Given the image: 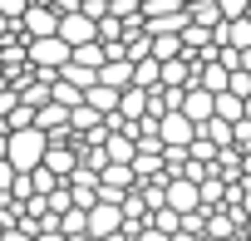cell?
Masks as SVG:
<instances>
[{
	"mask_svg": "<svg viewBox=\"0 0 251 241\" xmlns=\"http://www.w3.org/2000/svg\"><path fill=\"white\" fill-rule=\"evenodd\" d=\"M45 148H50V138L30 123V128H5V163L15 168V172H35L40 163H45Z\"/></svg>",
	"mask_w": 251,
	"mask_h": 241,
	"instance_id": "1",
	"label": "cell"
},
{
	"mask_svg": "<svg viewBox=\"0 0 251 241\" xmlns=\"http://www.w3.org/2000/svg\"><path fill=\"white\" fill-rule=\"evenodd\" d=\"M158 143L163 148H187L192 138H197V123H192V118L182 113V108H168V113H158Z\"/></svg>",
	"mask_w": 251,
	"mask_h": 241,
	"instance_id": "2",
	"label": "cell"
},
{
	"mask_svg": "<svg viewBox=\"0 0 251 241\" xmlns=\"http://www.w3.org/2000/svg\"><path fill=\"white\" fill-rule=\"evenodd\" d=\"M30 64L50 79V74H59L64 64H69V45L59 40V35H45V40H30Z\"/></svg>",
	"mask_w": 251,
	"mask_h": 241,
	"instance_id": "3",
	"label": "cell"
},
{
	"mask_svg": "<svg viewBox=\"0 0 251 241\" xmlns=\"http://www.w3.org/2000/svg\"><path fill=\"white\" fill-rule=\"evenodd\" d=\"M54 35L74 49V45L99 40V20H94V15H84V10H69V15H59V30H54Z\"/></svg>",
	"mask_w": 251,
	"mask_h": 241,
	"instance_id": "4",
	"label": "cell"
},
{
	"mask_svg": "<svg viewBox=\"0 0 251 241\" xmlns=\"http://www.w3.org/2000/svg\"><path fill=\"white\" fill-rule=\"evenodd\" d=\"M84 221H89V236H108L123 226V207L118 202H89L84 207Z\"/></svg>",
	"mask_w": 251,
	"mask_h": 241,
	"instance_id": "5",
	"label": "cell"
},
{
	"mask_svg": "<svg viewBox=\"0 0 251 241\" xmlns=\"http://www.w3.org/2000/svg\"><path fill=\"white\" fill-rule=\"evenodd\" d=\"M20 30H25L30 40H45V35L59 30V10H54V5H30V10L20 15Z\"/></svg>",
	"mask_w": 251,
	"mask_h": 241,
	"instance_id": "6",
	"label": "cell"
},
{
	"mask_svg": "<svg viewBox=\"0 0 251 241\" xmlns=\"http://www.w3.org/2000/svg\"><path fill=\"white\" fill-rule=\"evenodd\" d=\"M69 128L89 133L94 143H103V138H108V123H103V113H94L89 103H74V108H69Z\"/></svg>",
	"mask_w": 251,
	"mask_h": 241,
	"instance_id": "7",
	"label": "cell"
},
{
	"mask_svg": "<svg viewBox=\"0 0 251 241\" xmlns=\"http://www.w3.org/2000/svg\"><path fill=\"white\" fill-rule=\"evenodd\" d=\"M99 84H108V89H128V84H133V59L108 54V59L99 64Z\"/></svg>",
	"mask_w": 251,
	"mask_h": 241,
	"instance_id": "8",
	"label": "cell"
},
{
	"mask_svg": "<svg viewBox=\"0 0 251 241\" xmlns=\"http://www.w3.org/2000/svg\"><path fill=\"white\" fill-rule=\"evenodd\" d=\"M35 128H40L45 138H50V133H64V128H69V108H64V103H54V98H50V103H40V108H35Z\"/></svg>",
	"mask_w": 251,
	"mask_h": 241,
	"instance_id": "9",
	"label": "cell"
},
{
	"mask_svg": "<svg viewBox=\"0 0 251 241\" xmlns=\"http://www.w3.org/2000/svg\"><path fill=\"white\" fill-rule=\"evenodd\" d=\"M182 113L192 118V123H207V118H212V94L202 84H187L182 89Z\"/></svg>",
	"mask_w": 251,
	"mask_h": 241,
	"instance_id": "10",
	"label": "cell"
},
{
	"mask_svg": "<svg viewBox=\"0 0 251 241\" xmlns=\"http://www.w3.org/2000/svg\"><path fill=\"white\" fill-rule=\"evenodd\" d=\"M118 94H123V89H108V84L94 79V84L84 89V103H89L94 113H118Z\"/></svg>",
	"mask_w": 251,
	"mask_h": 241,
	"instance_id": "11",
	"label": "cell"
},
{
	"mask_svg": "<svg viewBox=\"0 0 251 241\" xmlns=\"http://www.w3.org/2000/svg\"><path fill=\"white\" fill-rule=\"evenodd\" d=\"M118 113L128 118V123H138V118L148 113V89H138V84H128V89L118 94Z\"/></svg>",
	"mask_w": 251,
	"mask_h": 241,
	"instance_id": "12",
	"label": "cell"
},
{
	"mask_svg": "<svg viewBox=\"0 0 251 241\" xmlns=\"http://www.w3.org/2000/svg\"><path fill=\"white\" fill-rule=\"evenodd\" d=\"M212 113L226 118V123H236V118H246V98L231 94V89H222V94H212Z\"/></svg>",
	"mask_w": 251,
	"mask_h": 241,
	"instance_id": "13",
	"label": "cell"
},
{
	"mask_svg": "<svg viewBox=\"0 0 251 241\" xmlns=\"http://www.w3.org/2000/svg\"><path fill=\"white\" fill-rule=\"evenodd\" d=\"M197 202H202V192H197V182H192V177H182V182H173V187H168V207H173V212H192Z\"/></svg>",
	"mask_w": 251,
	"mask_h": 241,
	"instance_id": "14",
	"label": "cell"
},
{
	"mask_svg": "<svg viewBox=\"0 0 251 241\" xmlns=\"http://www.w3.org/2000/svg\"><path fill=\"white\" fill-rule=\"evenodd\" d=\"M226 79H231V69H226V64H222V59H217V64H212V59H207V64H202V74H197V79H192V84H202V89H207V94H222V89H226Z\"/></svg>",
	"mask_w": 251,
	"mask_h": 241,
	"instance_id": "15",
	"label": "cell"
},
{
	"mask_svg": "<svg viewBox=\"0 0 251 241\" xmlns=\"http://www.w3.org/2000/svg\"><path fill=\"white\" fill-rule=\"evenodd\" d=\"M69 59H74V64H84V69H99V64L108 59V45H99V40H89V45H74V49H69Z\"/></svg>",
	"mask_w": 251,
	"mask_h": 241,
	"instance_id": "16",
	"label": "cell"
},
{
	"mask_svg": "<svg viewBox=\"0 0 251 241\" xmlns=\"http://www.w3.org/2000/svg\"><path fill=\"white\" fill-rule=\"evenodd\" d=\"M138 148H133V133H108V163H133Z\"/></svg>",
	"mask_w": 251,
	"mask_h": 241,
	"instance_id": "17",
	"label": "cell"
},
{
	"mask_svg": "<svg viewBox=\"0 0 251 241\" xmlns=\"http://www.w3.org/2000/svg\"><path fill=\"white\" fill-rule=\"evenodd\" d=\"M158 74H163L158 59H133V84L138 89H158Z\"/></svg>",
	"mask_w": 251,
	"mask_h": 241,
	"instance_id": "18",
	"label": "cell"
},
{
	"mask_svg": "<svg viewBox=\"0 0 251 241\" xmlns=\"http://www.w3.org/2000/svg\"><path fill=\"white\" fill-rule=\"evenodd\" d=\"M182 54V35H153V59H177Z\"/></svg>",
	"mask_w": 251,
	"mask_h": 241,
	"instance_id": "19",
	"label": "cell"
},
{
	"mask_svg": "<svg viewBox=\"0 0 251 241\" xmlns=\"http://www.w3.org/2000/svg\"><path fill=\"white\" fill-rule=\"evenodd\" d=\"M50 98L64 103V108H74V103H84V89H74L69 79H54V84H50Z\"/></svg>",
	"mask_w": 251,
	"mask_h": 241,
	"instance_id": "20",
	"label": "cell"
},
{
	"mask_svg": "<svg viewBox=\"0 0 251 241\" xmlns=\"http://www.w3.org/2000/svg\"><path fill=\"white\" fill-rule=\"evenodd\" d=\"M59 79H69V84H74V89H89V84H94V79H99V69H84V64H74V59H69V64H64V69H59Z\"/></svg>",
	"mask_w": 251,
	"mask_h": 241,
	"instance_id": "21",
	"label": "cell"
},
{
	"mask_svg": "<svg viewBox=\"0 0 251 241\" xmlns=\"http://www.w3.org/2000/svg\"><path fill=\"white\" fill-rule=\"evenodd\" d=\"M158 84H187V64H182V59H163Z\"/></svg>",
	"mask_w": 251,
	"mask_h": 241,
	"instance_id": "22",
	"label": "cell"
},
{
	"mask_svg": "<svg viewBox=\"0 0 251 241\" xmlns=\"http://www.w3.org/2000/svg\"><path fill=\"white\" fill-rule=\"evenodd\" d=\"M212 5H217V15H222V20H236V15H246L251 0H212Z\"/></svg>",
	"mask_w": 251,
	"mask_h": 241,
	"instance_id": "23",
	"label": "cell"
},
{
	"mask_svg": "<svg viewBox=\"0 0 251 241\" xmlns=\"http://www.w3.org/2000/svg\"><path fill=\"white\" fill-rule=\"evenodd\" d=\"M30 10V0H0V15H5V20H20Z\"/></svg>",
	"mask_w": 251,
	"mask_h": 241,
	"instance_id": "24",
	"label": "cell"
},
{
	"mask_svg": "<svg viewBox=\"0 0 251 241\" xmlns=\"http://www.w3.org/2000/svg\"><path fill=\"white\" fill-rule=\"evenodd\" d=\"M64 226H69V231H89V221H84V212H69V217H64Z\"/></svg>",
	"mask_w": 251,
	"mask_h": 241,
	"instance_id": "25",
	"label": "cell"
},
{
	"mask_svg": "<svg viewBox=\"0 0 251 241\" xmlns=\"http://www.w3.org/2000/svg\"><path fill=\"white\" fill-rule=\"evenodd\" d=\"M15 177H20V172H15V168H10V163H5V158H0V187H10V182H15Z\"/></svg>",
	"mask_w": 251,
	"mask_h": 241,
	"instance_id": "26",
	"label": "cell"
},
{
	"mask_svg": "<svg viewBox=\"0 0 251 241\" xmlns=\"http://www.w3.org/2000/svg\"><path fill=\"white\" fill-rule=\"evenodd\" d=\"M177 226V212H158V231H173Z\"/></svg>",
	"mask_w": 251,
	"mask_h": 241,
	"instance_id": "27",
	"label": "cell"
},
{
	"mask_svg": "<svg viewBox=\"0 0 251 241\" xmlns=\"http://www.w3.org/2000/svg\"><path fill=\"white\" fill-rule=\"evenodd\" d=\"M99 241H128V236H118V231H108V236H99Z\"/></svg>",
	"mask_w": 251,
	"mask_h": 241,
	"instance_id": "28",
	"label": "cell"
},
{
	"mask_svg": "<svg viewBox=\"0 0 251 241\" xmlns=\"http://www.w3.org/2000/svg\"><path fill=\"white\" fill-rule=\"evenodd\" d=\"M143 241H168V236H163V231H148V236H143Z\"/></svg>",
	"mask_w": 251,
	"mask_h": 241,
	"instance_id": "29",
	"label": "cell"
},
{
	"mask_svg": "<svg viewBox=\"0 0 251 241\" xmlns=\"http://www.w3.org/2000/svg\"><path fill=\"white\" fill-rule=\"evenodd\" d=\"M0 158H5V133H0Z\"/></svg>",
	"mask_w": 251,
	"mask_h": 241,
	"instance_id": "30",
	"label": "cell"
},
{
	"mask_svg": "<svg viewBox=\"0 0 251 241\" xmlns=\"http://www.w3.org/2000/svg\"><path fill=\"white\" fill-rule=\"evenodd\" d=\"M10 241H30V236H10Z\"/></svg>",
	"mask_w": 251,
	"mask_h": 241,
	"instance_id": "31",
	"label": "cell"
},
{
	"mask_svg": "<svg viewBox=\"0 0 251 241\" xmlns=\"http://www.w3.org/2000/svg\"><path fill=\"white\" fill-rule=\"evenodd\" d=\"M241 168H246V172H251V158H246V163H241Z\"/></svg>",
	"mask_w": 251,
	"mask_h": 241,
	"instance_id": "32",
	"label": "cell"
},
{
	"mask_svg": "<svg viewBox=\"0 0 251 241\" xmlns=\"http://www.w3.org/2000/svg\"><path fill=\"white\" fill-rule=\"evenodd\" d=\"M84 241H99V236H84Z\"/></svg>",
	"mask_w": 251,
	"mask_h": 241,
	"instance_id": "33",
	"label": "cell"
}]
</instances>
